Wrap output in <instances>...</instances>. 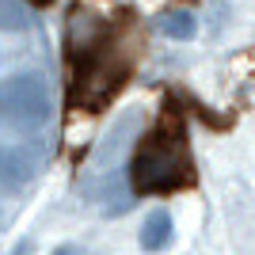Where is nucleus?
<instances>
[{"label":"nucleus","instance_id":"1","mask_svg":"<svg viewBox=\"0 0 255 255\" xmlns=\"http://www.w3.org/2000/svg\"><path fill=\"white\" fill-rule=\"evenodd\" d=\"M191 152H187V137L175 115H164L160 126L137 145L133 160H129V187L137 194H164L175 187L191 183Z\"/></svg>","mask_w":255,"mask_h":255},{"label":"nucleus","instance_id":"2","mask_svg":"<svg viewBox=\"0 0 255 255\" xmlns=\"http://www.w3.org/2000/svg\"><path fill=\"white\" fill-rule=\"evenodd\" d=\"M50 118V88L42 76L23 73L0 84V133H31Z\"/></svg>","mask_w":255,"mask_h":255},{"label":"nucleus","instance_id":"3","mask_svg":"<svg viewBox=\"0 0 255 255\" xmlns=\"http://www.w3.org/2000/svg\"><path fill=\"white\" fill-rule=\"evenodd\" d=\"M122 80H126V61H122L115 50H107V46L99 42L88 57H80L73 99L80 107H88V111H99V107L122 88Z\"/></svg>","mask_w":255,"mask_h":255},{"label":"nucleus","instance_id":"4","mask_svg":"<svg viewBox=\"0 0 255 255\" xmlns=\"http://www.w3.org/2000/svg\"><path fill=\"white\" fill-rule=\"evenodd\" d=\"M34 175V160L19 145H0V183L4 187H27Z\"/></svg>","mask_w":255,"mask_h":255},{"label":"nucleus","instance_id":"5","mask_svg":"<svg viewBox=\"0 0 255 255\" xmlns=\"http://www.w3.org/2000/svg\"><path fill=\"white\" fill-rule=\"evenodd\" d=\"M69 42H73V57H88V53L96 50L103 42V27L99 19H92L88 11H73V23H69Z\"/></svg>","mask_w":255,"mask_h":255},{"label":"nucleus","instance_id":"6","mask_svg":"<svg viewBox=\"0 0 255 255\" xmlns=\"http://www.w3.org/2000/svg\"><path fill=\"white\" fill-rule=\"evenodd\" d=\"M168 240H171V217H168V210L149 213V221H145V229H141V244L149 248V252H160Z\"/></svg>","mask_w":255,"mask_h":255},{"label":"nucleus","instance_id":"7","mask_svg":"<svg viewBox=\"0 0 255 255\" xmlns=\"http://www.w3.org/2000/svg\"><path fill=\"white\" fill-rule=\"evenodd\" d=\"M27 8H23L19 0H0V31H19L27 27Z\"/></svg>","mask_w":255,"mask_h":255},{"label":"nucleus","instance_id":"8","mask_svg":"<svg viewBox=\"0 0 255 255\" xmlns=\"http://www.w3.org/2000/svg\"><path fill=\"white\" fill-rule=\"evenodd\" d=\"M160 31L171 34V38H191L194 34V19L187 11H168L164 19H160Z\"/></svg>","mask_w":255,"mask_h":255},{"label":"nucleus","instance_id":"9","mask_svg":"<svg viewBox=\"0 0 255 255\" xmlns=\"http://www.w3.org/2000/svg\"><path fill=\"white\" fill-rule=\"evenodd\" d=\"M57 255H80V252H76V248H61Z\"/></svg>","mask_w":255,"mask_h":255},{"label":"nucleus","instance_id":"10","mask_svg":"<svg viewBox=\"0 0 255 255\" xmlns=\"http://www.w3.org/2000/svg\"><path fill=\"white\" fill-rule=\"evenodd\" d=\"M27 4H50V0H27Z\"/></svg>","mask_w":255,"mask_h":255}]
</instances>
